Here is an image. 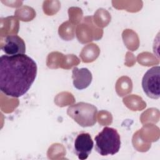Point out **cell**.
<instances>
[{
	"instance_id": "6da1fadb",
	"label": "cell",
	"mask_w": 160,
	"mask_h": 160,
	"mask_svg": "<svg viewBox=\"0 0 160 160\" xmlns=\"http://www.w3.org/2000/svg\"><path fill=\"white\" fill-rule=\"evenodd\" d=\"M36 62L26 54L2 55L0 58V89L4 94L19 98L24 95L35 81Z\"/></svg>"
},
{
	"instance_id": "3957f363",
	"label": "cell",
	"mask_w": 160,
	"mask_h": 160,
	"mask_svg": "<svg viewBox=\"0 0 160 160\" xmlns=\"http://www.w3.org/2000/svg\"><path fill=\"white\" fill-rule=\"evenodd\" d=\"M67 114L81 127H91L96 122L98 109L90 103L79 102L69 106Z\"/></svg>"
},
{
	"instance_id": "52a82bcc",
	"label": "cell",
	"mask_w": 160,
	"mask_h": 160,
	"mask_svg": "<svg viewBox=\"0 0 160 160\" xmlns=\"http://www.w3.org/2000/svg\"><path fill=\"white\" fill-rule=\"evenodd\" d=\"M73 86L78 90L87 88L91 83L92 76L91 71L86 68H78L74 67L72 70Z\"/></svg>"
},
{
	"instance_id": "7a4b0ae2",
	"label": "cell",
	"mask_w": 160,
	"mask_h": 160,
	"mask_svg": "<svg viewBox=\"0 0 160 160\" xmlns=\"http://www.w3.org/2000/svg\"><path fill=\"white\" fill-rule=\"evenodd\" d=\"M94 149L101 156L114 155L121 148V138L117 130L104 127L94 138Z\"/></svg>"
},
{
	"instance_id": "277c9868",
	"label": "cell",
	"mask_w": 160,
	"mask_h": 160,
	"mask_svg": "<svg viewBox=\"0 0 160 160\" xmlns=\"http://www.w3.org/2000/svg\"><path fill=\"white\" fill-rule=\"evenodd\" d=\"M142 88L148 97L157 99L160 97V67L149 69L142 79Z\"/></svg>"
},
{
	"instance_id": "5b68a950",
	"label": "cell",
	"mask_w": 160,
	"mask_h": 160,
	"mask_svg": "<svg viewBox=\"0 0 160 160\" xmlns=\"http://www.w3.org/2000/svg\"><path fill=\"white\" fill-rule=\"evenodd\" d=\"M94 147V141L89 133L81 132L74 139L72 144L73 152L81 160L86 159L91 153Z\"/></svg>"
},
{
	"instance_id": "8992f818",
	"label": "cell",
	"mask_w": 160,
	"mask_h": 160,
	"mask_svg": "<svg viewBox=\"0 0 160 160\" xmlns=\"http://www.w3.org/2000/svg\"><path fill=\"white\" fill-rule=\"evenodd\" d=\"M1 49L8 56L24 54L26 44L24 40L18 35H10L6 37Z\"/></svg>"
}]
</instances>
